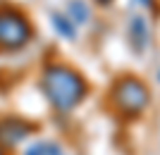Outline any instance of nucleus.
I'll list each match as a JSON object with an SVG mask.
<instances>
[{
    "mask_svg": "<svg viewBox=\"0 0 160 155\" xmlns=\"http://www.w3.org/2000/svg\"><path fill=\"white\" fill-rule=\"evenodd\" d=\"M129 41H132V48L136 53H141L148 43V24L143 17H132L129 19Z\"/></svg>",
    "mask_w": 160,
    "mask_h": 155,
    "instance_id": "obj_5",
    "label": "nucleus"
},
{
    "mask_svg": "<svg viewBox=\"0 0 160 155\" xmlns=\"http://www.w3.org/2000/svg\"><path fill=\"white\" fill-rule=\"evenodd\" d=\"M139 2H141V5H146V7H151V5H153V0H139Z\"/></svg>",
    "mask_w": 160,
    "mask_h": 155,
    "instance_id": "obj_10",
    "label": "nucleus"
},
{
    "mask_svg": "<svg viewBox=\"0 0 160 155\" xmlns=\"http://www.w3.org/2000/svg\"><path fill=\"white\" fill-rule=\"evenodd\" d=\"M41 91L55 110L69 112L86 98L88 84L74 67L65 62H50L41 74Z\"/></svg>",
    "mask_w": 160,
    "mask_h": 155,
    "instance_id": "obj_1",
    "label": "nucleus"
},
{
    "mask_svg": "<svg viewBox=\"0 0 160 155\" xmlns=\"http://www.w3.org/2000/svg\"><path fill=\"white\" fill-rule=\"evenodd\" d=\"M24 155H62V150H60V146H55V143L41 141V143H33Z\"/></svg>",
    "mask_w": 160,
    "mask_h": 155,
    "instance_id": "obj_8",
    "label": "nucleus"
},
{
    "mask_svg": "<svg viewBox=\"0 0 160 155\" xmlns=\"http://www.w3.org/2000/svg\"><path fill=\"white\" fill-rule=\"evenodd\" d=\"M88 14H91V10H88V5L84 0H69V5H67V17H69L74 24H86Z\"/></svg>",
    "mask_w": 160,
    "mask_h": 155,
    "instance_id": "obj_7",
    "label": "nucleus"
},
{
    "mask_svg": "<svg viewBox=\"0 0 160 155\" xmlns=\"http://www.w3.org/2000/svg\"><path fill=\"white\" fill-rule=\"evenodd\" d=\"M33 36V27L29 17L17 7H0V50L12 53L22 50Z\"/></svg>",
    "mask_w": 160,
    "mask_h": 155,
    "instance_id": "obj_3",
    "label": "nucleus"
},
{
    "mask_svg": "<svg viewBox=\"0 0 160 155\" xmlns=\"http://www.w3.org/2000/svg\"><path fill=\"white\" fill-rule=\"evenodd\" d=\"M96 2H98L100 7H108V5H110V2H112V0H96Z\"/></svg>",
    "mask_w": 160,
    "mask_h": 155,
    "instance_id": "obj_9",
    "label": "nucleus"
},
{
    "mask_svg": "<svg viewBox=\"0 0 160 155\" xmlns=\"http://www.w3.org/2000/svg\"><path fill=\"white\" fill-rule=\"evenodd\" d=\"M33 124L27 122L24 117H14V115H7L0 119V146L2 148H12L17 143H22L27 136L33 134Z\"/></svg>",
    "mask_w": 160,
    "mask_h": 155,
    "instance_id": "obj_4",
    "label": "nucleus"
},
{
    "mask_svg": "<svg viewBox=\"0 0 160 155\" xmlns=\"http://www.w3.org/2000/svg\"><path fill=\"white\" fill-rule=\"evenodd\" d=\"M50 22H53V29L62 36V38H69V41L77 38V24H74L67 14L53 12V14H50Z\"/></svg>",
    "mask_w": 160,
    "mask_h": 155,
    "instance_id": "obj_6",
    "label": "nucleus"
},
{
    "mask_svg": "<svg viewBox=\"0 0 160 155\" xmlns=\"http://www.w3.org/2000/svg\"><path fill=\"white\" fill-rule=\"evenodd\" d=\"M0 155H5V153H2V146H0Z\"/></svg>",
    "mask_w": 160,
    "mask_h": 155,
    "instance_id": "obj_11",
    "label": "nucleus"
},
{
    "mask_svg": "<svg viewBox=\"0 0 160 155\" xmlns=\"http://www.w3.org/2000/svg\"><path fill=\"white\" fill-rule=\"evenodd\" d=\"M110 100L112 108L124 117H136L148 105L151 93L148 86L136 76H120L110 88Z\"/></svg>",
    "mask_w": 160,
    "mask_h": 155,
    "instance_id": "obj_2",
    "label": "nucleus"
}]
</instances>
